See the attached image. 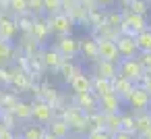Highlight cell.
<instances>
[{
  "mask_svg": "<svg viewBox=\"0 0 151 139\" xmlns=\"http://www.w3.org/2000/svg\"><path fill=\"white\" fill-rule=\"evenodd\" d=\"M46 23L50 27V33H54V35H70L73 27H75V21L64 11H58L54 15H46Z\"/></svg>",
  "mask_w": 151,
  "mask_h": 139,
  "instance_id": "6da1fadb",
  "label": "cell"
},
{
  "mask_svg": "<svg viewBox=\"0 0 151 139\" xmlns=\"http://www.w3.org/2000/svg\"><path fill=\"white\" fill-rule=\"evenodd\" d=\"M62 118L66 120L68 129H70V131H75V133H79V135H83V133H87V131H89L87 112H83V110H81L79 106L66 108V110L62 112Z\"/></svg>",
  "mask_w": 151,
  "mask_h": 139,
  "instance_id": "7a4b0ae2",
  "label": "cell"
},
{
  "mask_svg": "<svg viewBox=\"0 0 151 139\" xmlns=\"http://www.w3.org/2000/svg\"><path fill=\"white\" fill-rule=\"evenodd\" d=\"M118 73L139 85V81H141L143 75H145V69H143V64L139 62L137 56H130V58H120V60H118Z\"/></svg>",
  "mask_w": 151,
  "mask_h": 139,
  "instance_id": "3957f363",
  "label": "cell"
},
{
  "mask_svg": "<svg viewBox=\"0 0 151 139\" xmlns=\"http://www.w3.org/2000/svg\"><path fill=\"white\" fill-rule=\"evenodd\" d=\"M54 118V106L48 104L46 100L37 98L31 102V120L33 122H40V125H48L50 120Z\"/></svg>",
  "mask_w": 151,
  "mask_h": 139,
  "instance_id": "277c9868",
  "label": "cell"
},
{
  "mask_svg": "<svg viewBox=\"0 0 151 139\" xmlns=\"http://www.w3.org/2000/svg\"><path fill=\"white\" fill-rule=\"evenodd\" d=\"M54 48L58 50V54L62 58H77L79 56V40H75L73 35H58Z\"/></svg>",
  "mask_w": 151,
  "mask_h": 139,
  "instance_id": "5b68a950",
  "label": "cell"
},
{
  "mask_svg": "<svg viewBox=\"0 0 151 139\" xmlns=\"http://www.w3.org/2000/svg\"><path fill=\"white\" fill-rule=\"evenodd\" d=\"M97 44V52H99V60H110V62H118L120 54H118V46L114 40H104V38H93Z\"/></svg>",
  "mask_w": 151,
  "mask_h": 139,
  "instance_id": "8992f818",
  "label": "cell"
},
{
  "mask_svg": "<svg viewBox=\"0 0 151 139\" xmlns=\"http://www.w3.org/2000/svg\"><path fill=\"white\" fill-rule=\"evenodd\" d=\"M126 102H128V106H130L134 112L149 110V106H151V100H149L147 91H145L141 85H134V87H132V91H130V96L126 98Z\"/></svg>",
  "mask_w": 151,
  "mask_h": 139,
  "instance_id": "52a82bcc",
  "label": "cell"
},
{
  "mask_svg": "<svg viewBox=\"0 0 151 139\" xmlns=\"http://www.w3.org/2000/svg\"><path fill=\"white\" fill-rule=\"evenodd\" d=\"M116 46H118L120 58H130V56H137V54H139L134 35H124V33H120L118 40H116Z\"/></svg>",
  "mask_w": 151,
  "mask_h": 139,
  "instance_id": "ba28073f",
  "label": "cell"
},
{
  "mask_svg": "<svg viewBox=\"0 0 151 139\" xmlns=\"http://www.w3.org/2000/svg\"><path fill=\"white\" fill-rule=\"evenodd\" d=\"M75 106H79L83 112H95L99 110V98L93 91H85V93H75Z\"/></svg>",
  "mask_w": 151,
  "mask_h": 139,
  "instance_id": "9c48e42d",
  "label": "cell"
},
{
  "mask_svg": "<svg viewBox=\"0 0 151 139\" xmlns=\"http://www.w3.org/2000/svg\"><path fill=\"white\" fill-rule=\"evenodd\" d=\"M19 33V27L15 23V17L2 15L0 17V40L2 42H15Z\"/></svg>",
  "mask_w": 151,
  "mask_h": 139,
  "instance_id": "30bf717a",
  "label": "cell"
},
{
  "mask_svg": "<svg viewBox=\"0 0 151 139\" xmlns=\"http://www.w3.org/2000/svg\"><path fill=\"white\" fill-rule=\"evenodd\" d=\"M62 60H64V58L58 54L56 48H44V50L40 52V62H42V67L48 69V71H58V67L62 64Z\"/></svg>",
  "mask_w": 151,
  "mask_h": 139,
  "instance_id": "8fae6325",
  "label": "cell"
},
{
  "mask_svg": "<svg viewBox=\"0 0 151 139\" xmlns=\"http://www.w3.org/2000/svg\"><path fill=\"white\" fill-rule=\"evenodd\" d=\"M137 83H132L130 79H126V77H122L120 73L112 79V91L122 100V102H126V98L130 96V91H132V87H134Z\"/></svg>",
  "mask_w": 151,
  "mask_h": 139,
  "instance_id": "7c38bea8",
  "label": "cell"
},
{
  "mask_svg": "<svg viewBox=\"0 0 151 139\" xmlns=\"http://www.w3.org/2000/svg\"><path fill=\"white\" fill-rule=\"evenodd\" d=\"M29 35L35 40V44H37V46H40V44H44V42L50 38V27H48L46 19L35 17V19H33V25H31V29H29Z\"/></svg>",
  "mask_w": 151,
  "mask_h": 139,
  "instance_id": "4fadbf2b",
  "label": "cell"
},
{
  "mask_svg": "<svg viewBox=\"0 0 151 139\" xmlns=\"http://www.w3.org/2000/svg\"><path fill=\"white\" fill-rule=\"evenodd\" d=\"M11 85L17 89V91H23L31 85V79H29V73L23 71L21 67H11Z\"/></svg>",
  "mask_w": 151,
  "mask_h": 139,
  "instance_id": "5bb4252c",
  "label": "cell"
},
{
  "mask_svg": "<svg viewBox=\"0 0 151 139\" xmlns=\"http://www.w3.org/2000/svg\"><path fill=\"white\" fill-rule=\"evenodd\" d=\"M122 19H124V23L134 31V35H137L141 29L147 27V19H145V15H137V13L128 11V9H122Z\"/></svg>",
  "mask_w": 151,
  "mask_h": 139,
  "instance_id": "9a60e30c",
  "label": "cell"
},
{
  "mask_svg": "<svg viewBox=\"0 0 151 139\" xmlns=\"http://www.w3.org/2000/svg\"><path fill=\"white\" fill-rule=\"evenodd\" d=\"M79 54H81L85 60L97 62V60H99V52H97V44H95V40H93V38L79 40Z\"/></svg>",
  "mask_w": 151,
  "mask_h": 139,
  "instance_id": "2e32d148",
  "label": "cell"
},
{
  "mask_svg": "<svg viewBox=\"0 0 151 139\" xmlns=\"http://www.w3.org/2000/svg\"><path fill=\"white\" fill-rule=\"evenodd\" d=\"M120 104H122V100L114 91H110V93H106V96L99 98V112H104V114L120 112Z\"/></svg>",
  "mask_w": 151,
  "mask_h": 139,
  "instance_id": "e0dca14e",
  "label": "cell"
},
{
  "mask_svg": "<svg viewBox=\"0 0 151 139\" xmlns=\"http://www.w3.org/2000/svg\"><path fill=\"white\" fill-rule=\"evenodd\" d=\"M48 131L52 135H56L58 139H68V135H70V129H68V125H66V120L62 116H54L48 122Z\"/></svg>",
  "mask_w": 151,
  "mask_h": 139,
  "instance_id": "ac0fdd59",
  "label": "cell"
},
{
  "mask_svg": "<svg viewBox=\"0 0 151 139\" xmlns=\"http://www.w3.org/2000/svg\"><path fill=\"white\" fill-rule=\"evenodd\" d=\"M44 133H46L44 125H40V122H25L19 137L21 139H44Z\"/></svg>",
  "mask_w": 151,
  "mask_h": 139,
  "instance_id": "d6986e66",
  "label": "cell"
},
{
  "mask_svg": "<svg viewBox=\"0 0 151 139\" xmlns=\"http://www.w3.org/2000/svg\"><path fill=\"white\" fill-rule=\"evenodd\" d=\"M70 89L75 91V93H85V91H91V77L89 75H85L83 71L79 73V75H75L73 79H70Z\"/></svg>",
  "mask_w": 151,
  "mask_h": 139,
  "instance_id": "ffe728a7",
  "label": "cell"
},
{
  "mask_svg": "<svg viewBox=\"0 0 151 139\" xmlns=\"http://www.w3.org/2000/svg\"><path fill=\"white\" fill-rule=\"evenodd\" d=\"M118 35H120V29L118 27H112L108 21H104L101 25H97V27H93V38H104V40H118Z\"/></svg>",
  "mask_w": 151,
  "mask_h": 139,
  "instance_id": "44dd1931",
  "label": "cell"
},
{
  "mask_svg": "<svg viewBox=\"0 0 151 139\" xmlns=\"http://www.w3.org/2000/svg\"><path fill=\"white\" fill-rule=\"evenodd\" d=\"M95 75L106 77V79H114L118 75V62H110V60H97L95 62Z\"/></svg>",
  "mask_w": 151,
  "mask_h": 139,
  "instance_id": "7402d4cb",
  "label": "cell"
},
{
  "mask_svg": "<svg viewBox=\"0 0 151 139\" xmlns=\"http://www.w3.org/2000/svg\"><path fill=\"white\" fill-rule=\"evenodd\" d=\"M58 73L62 75V79H64L66 83H70V79L81 73V67H79L77 62H73V58H64L62 64L58 67Z\"/></svg>",
  "mask_w": 151,
  "mask_h": 139,
  "instance_id": "603a6c76",
  "label": "cell"
},
{
  "mask_svg": "<svg viewBox=\"0 0 151 139\" xmlns=\"http://www.w3.org/2000/svg\"><path fill=\"white\" fill-rule=\"evenodd\" d=\"M91 91H93L97 98L110 93V91H112V79H106V77L95 75V77L91 79Z\"/></svg>",
  "mask_w": 151,
  "mask_h": 139,
  "instance_id": "cb8c5ba5",
  "label": "cell"
},
{
  "mask_svg": "<svg viewBox=\"0 0 151 139\" xmlns=\"http://www.w3.org/2000/svg\"><path fill=\"white\" fill-rule=\"evenodd\" d=\"M17 58V50L13 46V42H2L0 40V64H13Z\"/></svg>",
  "mask_w": 151,
  "mask_h": 139,
  "instance_id": "d4e9b609",
  "label": "cell"
},
{
  "mask_svg": "<svg viewBox=\"0 0 151 139\" xmlns=\"http://www.w3.org/2000/svg\"><path fill=\"white\" fill-rule=\"evenodd\" d=\"M134 42H137L139 52H151V27L147 25L145 29H141L134 35Z\"/></svg>",
  "mask_w": 151,
  "mask_h": 139,
  "instance_id": "484cf974",
  "label": "cell"
},
{
  "mask_svg": "<svg viewBox=\"0 0 151 139\" xmlns=\"http://www.w3.org/2000/svg\"><path fill=\"white\" fill-rule=\"evenodd\" d=\"M13 114L17 116V120H19V122H31V104H29V102L19 100V102H17V106L13 108Z\"/></svg>",
  "mask_w": 151,
  "mask_h": 139,
  "instance_id": "4316f807",
  "label": "cell"
},
{
  "mask_svg": "<svg viewBox=\"0 0 151 139\" xmlns=\"http://www.w3.org/2000/svg\"><path fill=\"white\" fill-rule=\"evenodd\" d=\"M134 127H137V135L151 129V112L149 110H143V112H137L134 114Z\"/></svg>",
  "mask_w": 151,
  "mask_h": 139,
  "instance_id": "83f0119b",
  "label": "cell"
},
{
  "mask_svg": "<svg viewBox=\"0 0 151 139\" xmlns=\"http://www.w3.org/2000/svg\"><path fill=\"white\" fill-rule=\"evenodd\" d=\"M33 19H35V15H31V13H25V15H17V17H15V23H17L19 31H23V33H29V29H31V25H33Z\"/></svg>",
  "mask_w": 151,
  "mask_h": 139,
  "instance_id": "f1b7e54d",
  "label": "cell"
},
{
  "mask_svg": "<svg viewBox=\"0 0 151 139\" xmlns=\"http://www.w3.org/2000/svg\"><path fill=\"white\" fill-rule=\"evenodd\" d=\"M104 129H108L110 133H116V131H120V112L104 114Z\"/></svg>",
  "mask_w": 151,
  "mask_h": 139,
  "instance_id": "f546056e",
  "label": "cell"
},
{
  "mask_svg": "<svg viewBox=\"0 0 151 139\" xmlns=\"http://www.w3.org/2000/svg\"><path fill=\"white\" fill-rule=\"evenodd\" d=\"M106 21V13L101 11V9H91V11H87V25H93V27H97V25H101Z\"/></svg>",
  "mask_w": 151,
  "mask_h": 139,
  "instance_id": "4dcf8cb0",
  "label": "cell"
},
{
  "mask_svg": "<svg viewBox=\"0 0 151 139\" xmlns=\"http://www.w3.org/2000/svg\"><path fill=\"white\" fill-rule=\"evenodd\" d=\"M149 2L147 0H130V2L126 4V9L128 11H132V13H137V15H147L149 13Z\"/></svg>",
  "mask_w": 151,
  "mask_h": 139,
  "instance_id": "1f68e13d",
  "label": "cell"
},
{
  "mask_svg": "<svg viewBox=\"0 0 151 139\" xmlns=\"http://www.w3.org/2000/svg\"><path fill=\"white\" fill-rule=\"evenodd\" d=\"M120 131L137 135V127H134V116L132 114H120Z\"/></svg>",
  "mask_w": 151,
  "mask_h": 139,
  "instance_id": "d6a6232c",
  "label": "cell"
},
{
  "mask_svg": "<svg viewBox=\"0 0 151 139\" xmlns=\"http://www.w3.org/2000/svg\"><path fill=\"white\" fill-rule=\"evenodd\" d=\"M68 15H70V19L75 21V25H77V23H81V25H87V9H85V7L77 4V7H75V9H73Z\"/></svg>",
  "mask_w": 151,
  "mask_h": 139,
  "instance_id": "836d02e7",
  "label": "cell"
},
{
  "mask_svg": "<svg viewBox=\"0 0 151 139\" xmlns=\"http://www.w3.org/2000/svg\"><path fill=\"white\" fill-rule=\"evenodd\" d=\"M0 93H2V110L13 112V108H15L17 102H19L17 93H11V91H0Z\"/></svg>",
  "mask_w": 151,
  "mask_h": 139,
  "instance_id": "e575fe53",
  "label": "cell"
},
{
  "mask_svg": "<svg viewBox=\"0 0 151 139\" xmlns=\"http://www.w3.org/2000/svg\"><path fill=\"white\" fill-rule=\"evenodd\" d=\"M85 139H112V133H110L108 129H104V127H99V129H89Z\"/></svg>",
  "mask_w": 151,
  "mask_h": 139,
  "instance_id": "d590c367",
  "label": "cell"
},
{
  "mask_svg": "<svg viewBox=\"0 0 151 139\" xmlns=\"http://www.w3.org/2000/svg\"><path fill=\"white\" fill-rule=\"evenodd\" d=\"M0 120H2V125H4L6 129H15V127H19L17 116H15L13 112H9V110H2V114H0Z\"/></svg>",
  "mask_w": 151,
  "mask_h": 139,
  "instance_id": "8d00e7d4",
  "label": "cell"
},
{
  "mask_svg": "<svg viewBox=\"0 0 151 139\" xmlns=\"http://www.w3.org/2000/svg\"><path fill=\"white\" fill-rule=\"evenodd\" d=\"M27 11L31 15H44V0H27Z\"/></svg>",
  "mask_w": 151,
  "mask_h": 139,
  "instance_id": "74e56055",
  "label": "cell"
},
{
  "mask_svg": "<svg viewBox=\"0 0 151 139\" xmlns=\"http://www.w3.org/2000/svg\"><path fill=\"white\" fill-rule=\"evenodd\" d=\"M60 11V0H44V15H54Z\"/></svg>",
  "mask_w": 151,
  "mask_h": 139,
  "instance_id": "f35d334b",
  "label": "cell"
},
{
  "mask_svg": "<svg viewBox=\"0 0 151 139\" xmlns=\"http://www.w3.org/2000/svg\"><path fill=\"white\" fill-rule=\"evenodd\" d=\"M106 21H108L112 27H120V23H122V11H120V13L108 11V13H106Z\"/></svg>",
  "mask_w": 151,
  "mask_h": 139,
  "instance_id": "ab89813d",
  "label": "cell"
},
{
  "mask_svg": "<svg viewBox=\"0 0 151 139\" xmlns=\"http://www.w3.org/2000/svg\"><path fill=\"white\" fill-rule=\"evenodd\" d=\"M0 85H11V64H0Z\"/></svg>",
  "mask_w": 151,
  "mask_h": 139,
  "instance_id": "60d3db41",
  "label": "cell"
},
{
  "mask_svg": "<svg viewBox=\"0 0 151 139\" xmlns=\"http://www.w3.org/2000/svg\"><path fill=\"white\" fill-rule=\"evenodd\" d=\"M137 58H139V62L143 64L145 71H151V52H139Z\"/></svg>",
  "mask_w": 151,
  "mask_h": 139,
  "instance_id": "b9f144b4",
  "label": "cell"
},
{
  "mask_svg": "<svg viewBox=\"0 0 151 139\" xmlns=\"http://www.w3.org/2000/svg\"><path fill=\"white\" fill-rule=\"evenodd\" d=\"M79 2L77 0H60V11H64V13H70L75 7H77Z\"/></svg>",
  "mask_w": 151,
  "mask_h": 139,
  "instance_id": "7bdbcfd3",
  "label": "cell"
},
{
  "mask_svg": "<svg viewBox=\"0 0 151 139\" xmlns=\"http://www.w3.org/2000/svg\"><path fill=\"white\" fill-rule=\"evenodd\" d=\"M0 139H15L13 129H6V127L2 125V127H0Z\"/></svg>",
  "mask_w": 151,
  "mask_h": 139,
  "instance_id": "ee69618b",
  "label": "cell"
},
{
  "mask_svg": "<svg viewBox=\"0 0 151 139\" xmlns=\"http://www.w3.org/2000/svg\"><path fill=\"white\" fill-rule=\"evenodd\" d=\"M112 139H134V135H130L126 131H116V133H112Z\"/></svg>",
  "mask_w": 151,
  "mask_h": 139,
  "instance_id": "f6af8a7d",
  "label": "cell"
},
{
  "mask_svg": "<svg viewBox=\"0 0 151 139\" xmlns=\"http://www.w3.org/2000/svg\"><path fill=\"white\" fill-rule=\"evenodd\" d=\"M139 139H151V129H147V131L139 133Z\"/></svg>",
  "mask_w": 151,
  "mask_h": 139,
  "instance_id": "bcb514c9",
  "label": "cell"
},
{
  "mask_svg": "<svg viewBox=\"0 0 151 139\" xmlns=\"http://www.w3.org/2000/svg\"><path fill=\"white\" fill-rule=\"evenodd\" d=\"M95 2H97V7H110L114 0H95Z\"/></svg>",
  "mask_w": 151,
  "mask_h": 139,
  "instance_id": "7dc6e473",
  "label": "cell"
},
{
  "mask_svg": "<svg viewBox=\"0 0 151 139\" xmlns=\"http://www.w3.org/2000/svg\"><path fill=\"white\" fill-rule=\"evenodd\" d=\"M44 139H58V137H56V135H52V133L46 129V133H44Z\"/></svg>",
  "mask_w": 151,
  "mask_h": 139,
  "instance_id": "c3c4849f",
  "label": "cell"
},
{
  "mask_svg": "<svg viewBox=\"0 0 151 139\" xmlns=\"http://www.w3.org/2000/svg\"><path fill=\"white\" fill-rule=\"evenodd\" d=\"M118 2H120V4H122V9H126V4H128V2H130V0H118Z\"/></svg>",
  "mask_w": 151,
  "mask_h": 139,
  "instance_id": "681fc988",
  "label": "cell"
},
{
  "mask_svg": "<svg viewBox=\"0 0 151 139\" xmlns=\"http://www.w3.org/2000/svg\"><path fill=\"white\" fill-rule=\"evenodd\" d=\"M0 114H2V93H0Z\"/></svg>",
  "mask_w": 151,
  "mask_h": 139,
  "instance_id": "f907efd6",
  "label": "cell"
},
{
  "mask_svg": "<svg viewBox=\"0 0 151 139\" xmlns=\"http://www.w3.org/2000/svg\"><path fill=\"white\" fill-rule=\"evenodd\" d=\"M68 139H83L81 135H75V137H68Z\"/></svg>",
  "mask_w": 151,
  "mask_h": 139,
  "instance_id": "816d5d0a",
  "label": "cell"
},
{
  "mask_svg": "<svg viewBox=\"0 0 151 139\" xmlns=\"http://www.w3.org/2000/svg\"><path fill=\"white\" fill-rule=\"evenodd\" d=\"M15 139H21V137H19V135H15Z\"/></svg>",
  "mask_w": 151,
  "mask_h": 139,
  "instance_id": "f5cc1de1",
  "label": "cell"
},
{
  "mask_svg": "<svg viewBox=\"0 0 151 139\" xmlns=\"http://www.w3.org/2000/svg\"><path fill=\"white\" fill-rule=\"evenodd\" d=\"M0 127H2V120H0Z\"/></svg>",
  "mask_w": 151,
  "mask_h": 139,
  "instance_id": "db71d44e",
  "label": "cell"
},
{
  "mask_svg": "<svg viewBox=\"0 0 151 139\" xmlns=\"http://www.w3.org/2000/svg\"><path fill=\"white\" fill-rule=\"evenodd\" d=\"M147 2H149V4H151V0H147Z\"/></svg>",
  "mask_w": 151,
  "mask_h": 139,
  "instance_id": "11a10c76",
  "label": "cell"
}]
</instances>
